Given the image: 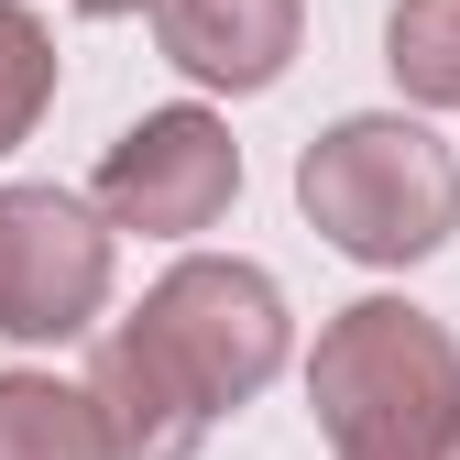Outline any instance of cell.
I'll list each match as a JSON object with an SVG mask.
<instances>
[{
    "instance_id": "1",
    "label": "cell",
    "mask_w": 460,
    "mask_h": 460,
    "mask_svg": "<svg viewBox=\"0 0 460 460\" xmlns=\"http://www.w3.org/2000/svg\"><path fill=\"white\" fill-rule=\"evenodd\" d=\"M307 406L329 428V460H406L460 428V340L406 307V296H362L318 329L307 362Z\"/></svg>"
},
{
    "instance_id": "2",
    "label": "cell",
    "mask_w": 460,
    "mask_h": 460,
    "mask_svg": "<svg viewBox=\"0 0 460 460\" xmlns=\"http://www.w3.org/2000/svg\"><path fill=\"white\" fill-rule=\"evenodd\" d=\"M296 208L351 263H428L460 230V154L406 110H351L296 154Z\"/></svg>"
},
{
    "instance_id": "3",
    "label": "cell",
    "mask_w": 460,
    "mask_h": 460,
    "mask_svg": "<svg viewBox=\"0 0 460 460\" xmlns=\"http://www.w3.org/2000/svg\"><path fill=\"white\" fill-rule=\"evenodd\" d=\"M132 318L154 329V351L198 384L208 417H219V406H252V394L285 373V351H296L285 285H274L263 263H242V252H187Z\"/></svg>"
},
{
    "instance_id": "4",
    "label": "cell",
    "mask_w": 460,
    "mask_h": 460,
    "mask_svg": "<svg viewBox=\"0 0 460 460\" xmlns=\"http://www.w3.org/2000/svg\"><path fill=\"white\" fill-rule=\"evenodd\" d=\"M242 198V143L219 110H143V121L99 154V219L110 230H154V242H198L219 230V208Z\"/></svg>"
},
{
    "instance_id": "5",
    "label": "cell",
    "mask_w": 460,
    "mask_h": 460,
    "mask_svg": "<svg viewBox=\"0 0 460 460\" xmlns=\"http://www.w3.org/2000/svg\"><path fill=\"white\" fill-rule=\"evenodd\" d=\"M110 307V219L66 187H0V340H77Z\"/></svg>"
},
{
    "instance_id": "6",
    "label": "cell",
    "mask_w": 460,
    "mask_h": 460,
    "mask_svg": "<svg viewBox=\"0 0 460 460\" xmlns=\"http://www.w3.org/2000/svg\"><path fill=\"white\" fill-rule=\"evenodd\" d=\"M88 417H99V438H110V460H198V438H208V406H198V384L154 351V329L143 318H121L88 351Z\"/></svg>"
},
{
    "instance_id": "7",
    "label": "cell",
    "mask_w": 460,
    "mask_h": 460,
    "mask_svg": "<svg viewBox=\"0 0 460 460\" xmlns=\"http://www.w3.org/2000/svg\"><path fill=\"white\" fill-rule=\"evenodd\" d=\"M143 12H154L164 66H187L198 88H230V99L274 88L296 66V33H307L296 0H143Z\"/></svg>"
},
{
    "instance_id": "8",
    "label": "cell",
    "mask_w": 460,
    "mask_h": 460,
    "mask_svg": "<svg viewBox=\"0 0 460 460\" xmlns=\"http://www.w3.org/2000/svg\"><path fill=\"white\" fill-rule=\"evenodd\" d=\"M0 460H110L99 417L55 373H0Z\"/></svg>"
},
{
    "instance_id": "9",
    "label": "cell",
    "mask_w": 460,
    "mask_h": 460,
    "mask_svg": "<svg viewBox=\"0 0 460 460\" xmlns=\"http://www.w3.org/2000/svg\"><path fill=\"white\" fill-rule=\"evenodd\" d=\"M384 66L417 110H460V0H394L384 12Z\"/></svg>"
},
{
    "instance_id": "10",
    "label": "cell",
    "mask_w": 460,
    "mask_h": 460,
    "mask_svg": "<svg viewBox=\"0 0 460 460\" xmlns=\"http://www.w3.org/2000/svg\"><path fill=\"white\" fill-rule=\"evenodd\" d=\"M55 99V33L22 12V0H0V154H12Z\"/></svg>"
},
{
    "instance_id": "11",
    "label": "cell",
    "mask_w": 460,
    "mask_h": 460,
    "mask_svg": "<svg viewBox=\"0 0 460 460\" xmlns=\"http://www.w3.org/2000/svg\"><path fill=\"white\" fill-rule=\"evenodd\" d=\"M77 12H88V22H121V12H143V0H77Z\"/></svg>"
},
{
    "instance_id": "12",
    "label": "cell",
    "mask_w": 460,
    "mask_h": 460,
    "mask_svg": "<svg viewBox=\"0 0 460 460\" xmlns=\"http://www.w3.org/2000/svg\"><path fill=\"white\" fill-rule=\"evenodd\" d=\"M406 460H460V428H449V438H438V449H406Z\"/></svg>"
}]
</instances>
